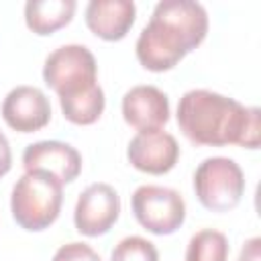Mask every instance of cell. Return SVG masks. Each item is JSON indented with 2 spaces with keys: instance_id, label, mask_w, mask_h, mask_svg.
<instances>
[{
  "instance_id": "cell-15",
  "label": "cell",
  "mask_w": 261,
  "mask_h": 261,
  "mask_svg": "<svg viewBox=\"0 0 261 261\" xmlns=\"http://www.w3.org/2000/svg\"><path fill=\"white\" fill-rule=\"evenodd\" d=\"M228 251V239L220 230L204 228L190 239L186 261H226Z\"/></svg>"
},
{
  "instance_id": "cell-1",
  "label": "cell",
  "mask_w": 261,
  "mask_h": 261,
  "mask_svg": "<svg viewBox=\"0 0 261 261\" xmlns=\"http://www.w3.org/2000/svg\"><path fill=\"white\" fill-rule=\"evenodd\" d=\"M259 116V108H247L210 90H190L177 104L179 130L194 145L257 149L261 143Z\"/></svg>"
},
{
  "instance_id": "cell-6",
  "label": "cell",
  "mask_w": 261,
  "mask_h": 261,
  "mask_svg": "<svg viewBox=\"0 0 261 261\" xmlns=\"http://www.w3.org/2000/svg\"><path fill=\"white\" fill-rule=\"evenodd\" d=\"M137 222L153 234H171L186 220V202L179 192L163 186H141L133 194Z\"/></svg>"
},
{
  "instance_id": "cell-5",
  "label": "cell",
  "mask_w": 261,
  "mask_h": 261,
  "mask_svg": "<svg viewBox=\"0 0 261 261\" xmlns=\"http://www.w3.org/2000/svg\"><path fill=\"white\" fill-rule=\"evenodd\" d=\"M98 65L92 51L84 45H63L47 55L43 65L45 84L57 92V96L80 94L96 86Z\"/></svg>"
},
{
  "instance_id": "cell-8",
  "label": "cell",
  "mask_w": 261,
  "mask_h": 261,
  "mask_svg": "<svg viewBox=\"0 0 261 261\" xmlns=\"http://www.w3.org/2000/svg\"><path fill=\"white\" fill-rule=\"evenodd\" d=\"M126 157L135 169L151 175H163L175 167L179 145L175 137L165 130H141L130 139Z\"/></svg>"
},
{
  "instance_id": "cell-9",
  "label": "cell",
  "mask_w": 261,
  "mask_h": 261,
  "mask_svg": "<svg viewBox=\"0 0 261 261\" xmlns=\"http://www.w3.org/2000/svg\"><path fill=\"white\" fill-rule=\"evenodd\" d=\"M2 118L16 133H35L49 124L51 104L35 86H16L2 102Z\"/></svg>"
},
{
  "instance_id": "cell-16",
  "label": "cell",
  "mask_w": 261,
  "mask_h": 261,
  "mask_svg": "<svg viewBox=\"0 0 261 261\" xmlns=\"http://www.w3.org/2000/svg\"><path fill=\"white\" fill-rule=\"evenodd\" d=\"M110 261H159V253L151 241L143 237H126L114 247Z\"/></svg>"
},
{
  "instance_id": "cell-11",
  "label": "cell",
  "mask_w": 261,
  "mask_h": 261,
  "mask_svg": "<svg viewBox=\"0 0 261 261\" xmlns=\"http://www.w3.org/2000/svg\"><path fill=\"white\" fill-rule=\"evenodd\" d=\"M126 124L141 130H159L169 120V100L155 86H135L122 98Z\"/></svg>"
},
{
  "instance_id": "cell-18",
  "label": "cell",
  "mask_w": 261,
  "mask_h": 261,
  "mask_svg": "<svg viewBox=\"0 0 261 261\" xmlns=\"http://www.w3.org/2000/svg\"><path fill=\"white\" fill-rule=\"evenodd\" d=\"M259 249H261V239H259V237L249 239V241L243 245V249H241L239 261H259V259H261Z\"/></svg>"
},
{
  "instance_id": "cell-2",
  "label": "cell",
  "mask_w": 261,
  "mask_h": 261,
  "mask_svg": "<svg viewBox=\"0 0 261 261\" xmlns=\"http://www.w3.org/2000/svg\"><path fill=\"white\" fill-rule=\"evenodd\" d=\"M208 33V14L190 0H163L137 39V59L149 71L173 69Z\"/></svg>"
},
{
  "instance_id": "cell-3",
  "label": "cell",
  "mask_w": 261,
  "mask_h": 261,
  "mask_svg": "<svg viewBox=\"0 0 261 261\" xmlns=\"http://www.w3.org/2000/svg\"><path fill=\"white\" fill-rule=\"evenodd\" d=\"M63 184L45 171H27L12 188L10 210L16 224L39 232L51 226L61 210Z\"/></svg>"
},
{
  "instance_id": "cell-12",
  "label": "cell",
  "mask_w": 261,
  "mask_h": 261,
  "mask_svg": "<svg viewBox=\"0 0 261 261\" xmlns=\"http://www.w3.org/2000/svg\"><path fill=\"white\" fill-rule=\"evenodd\" d=\"M135 2L130 0H92L86 6L88 29L104 41H120L135 22Z\"/></svg>"
},
{
  "instance_id": "cell-14",
  "label": "cell",
  "mask_w": 261,
  "mask_h": 261,
  "mask_svg": "<svg viewBox=\"0 0 261 261\" xmlns=\"http://www.w3.org/2000/svg\"><path fill=\"white\" fill-rule=\"evenodd\" d=\"M104 92L102 88L96 84L80 94H71V96H61L59 98V106H61V112L63 116L73 122V124H80V126H86V124H94L100 114L104 112Z\"/></svg>"
},
{
  "instance_id": "cell-7",
  "label": "cell",
  "mask_w": 261,
  "mask_h": 261,
  "mask_svg": "<svg viewBox=\"0 0 261 261\" xmlns=\"http://www.w3.org/2000/svg\"><path fill=\"white\" fill-rule=\"evenodd\" d=\"M120 214V198L116 190L108 184H92L88 186L73 210V224L80 234L100 237L112 228Z\"/></svg>"
},
{
  "instance_id": "cell-10",
  "label": "cell",
  "mask_w": 261,
  "mask_h": 261,
  "mask_svg": "<svg viewBox=\"0 0 261 261\" xmlns=\"http://www.w3.org/2000/svg\"><path fill=\"white\" fill-rule=\"evenodd\" d=\"M22 165L27 171H45L61 184H69L82 171V155L67 143L39 141L24 149Z\"/></svg>"
},
{
  "instance_id": "cell-17",
  "label": "cell",
  "mask_w": 261,
  "mask_h": 261,
  "mask_svg": "<svg viewBox=\"0 0 261 261\" xmlns=\"http://www.w3.org/2000/svg\"><path fill=\"white\" fill-rule=\"evenodd\" d=\"M53 261H102L100 255L86 243H67L57 249Z\"/></svg>"
},
{
  "instance_id": "cell-19",
  "label": "cell",
  "mask_w": 261,
  "mask_h": 261,
  "mask_svg": "<svg viewBox=\"0 0 261 261\" xmlns=\"http://www.w3.org/2000/svg\"><path fill=\"white\" fill-rule=\"evenodd\" d=\"M12 167V153H10V145L8 139L4 137V133L0 130V177L6 175Z\"/></svg>"
},
{
  "instance_id": "cell-4",
  "label": "cell",
  "mask_w": 261,
  "mask_h": 261,
  "mask_svg": "<svg viewBox=\"0 0 261 261\" xmlns=\"http://www.w3.org/2000/svg\"><path fill=\"white\" fill-rule=\"evenodd\" d=\"M194 190L204 208L212 212H228L243 198V169L228 157H208L194 173Z\"/></svg>"
},
{
  "instance_id": "cell-13",
  "label": "cell",
  "mask_w": 261,
  "mask_h": 261,
  "mask_svg": "<svg viewBox=\"0 0 261 261\" xmlns=\"http://www.w3.org/2000/svg\"><path fill=\"white\" fill-rule=\"evenodd\" d=\"M73 12V0H29L24 4V22L35 35L45 37L69 24Z\"/></svg>"
}]
</instances>
